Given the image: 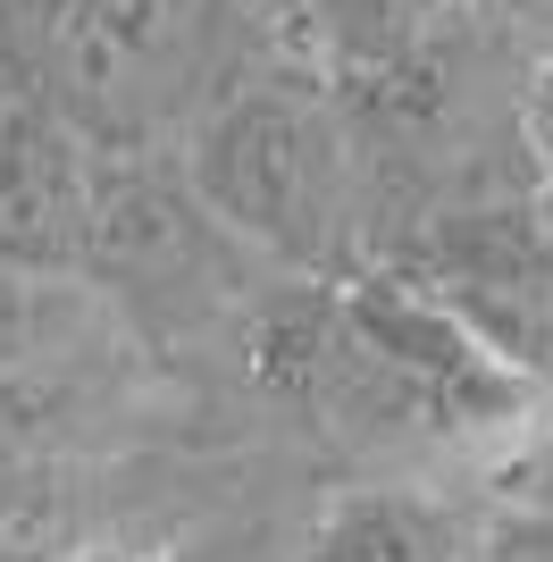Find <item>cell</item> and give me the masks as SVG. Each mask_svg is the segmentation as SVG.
<instances>
[{
  "label": "cell",
  "mask_w": 553,
  "mask_h": 562,
  "mask_svg": "<svg viewBox=\"0 0 553 562\" xmlns=\"http://www.w3.org/2000/svg\"><path fill=\"white\" fill-rule=\"evenodd\" d=\"M184 177L276 269L327 278L345 260V218H352L345 101L311 59L227 85L184 126Z\"/></svg>",
  "instance_id": "6da1fadb"
},
{
  "label": "cell",
  "mask_w": 553,
  "mask_h": 562,
  "mask_svg": "<svg viewBox=\"0 0 553 562\" xmlns=\"http://www.w3.org/2000/svg\"><path fill=\"white\" fill-rule=\"evenodd\" d=\"M235 25H260L244 0H43L34 76L101 151H151L193 126L235 76Z\"/></svg>",
  "instance_id": "7a4b0ae2"
},
{
  "label": "cell",
  "mask_w": 553,
  "mask_h": 562,
  "mask_svg": "<svg viewBox=\"0 0 553 562\" xmlns=\"http://www.w3.org/2000/svg\"><path fill=\"white\" fill-rule=\"evenodd\" d=\"M252 244L210 211L193 177H168L143 151H110L92 168L84 218V278L135 311V319H202L252 278Z\"/></svg>",
  "instance_id": "3957f363"
},
{
  "label": "cell",
  "mask_w": 553,
  "mask_h": 562,
  "mask_svg": "<svg viewBox=\"0 0 553 562\" xmlns=\"http://www.w3.org/2000/svg\"><path fill=\"white\" fill-rule=\"evenodd\" d=\"M336 303H345L352 336L411 386L419 412L437 428H504V420H529L537 412V378L520 361H504L411 269H361V278L336 285Z\"/></svg>",
  "instance_id": "277c9868"
},
{
  "label": "cell",
  "mask_w": 553,
  "mask_h": 562,
  "mask_svg": "<svg viewBox=\"0 0 553 562\" xmlns=\"http://www.w3.org/2000/svg\"><path fill=\"white\" fill-rule=\"evenodd\" d=\"M411 278L437 285L504 361H520L537 386H553V218H545V202L444 211L419 235Z\"/></svg>",
  "instance_id": "5b68a950"
},
{
  "label": "cell",
  "mask_w": 553,
  "mask_h": 562,
  "mask_svg": "<svg viewBox=\"0 0 553 562\" xmlns=\"http://www.w3.org/2000/svg\"><path fill=\"white\" fill-rule=\"evenodd\" d=\"M444 9H453V0H302V18L285 25V43H294V59H311L336 93H352L369 76L411 68L419 50L444 34Z\"/></svg>",
  "instance_id": "8992f818"
},
{
  "label": "cell",
  "mask_w": 553,
  "mask_h": 562,
  "mask_svg": "<svg viewBox=\"0 0 553 562\" xmlns=\"http://www.w3.org/2000/svg\"><path fill=\"white\" fill-rule=\"evenodd\" d=\"M110 328L101 285L76 269H9L0 260V378L34 361H68Z\"/></svg>",
  "instance_id": "52a82bcc"
},
{
  "label": "cell",
  "mask_w": 553,
  "mask_h": 562,
  "mask_svg": "<svg viewBox=\"0 0 553 562\" xmlns=\"http://www.w3.org/2000/svg\"><path fill=\"white\" fill-rule=\"evenodd\" d=\"M302 562H461V546H453L437 504L369 487V495H345V504L319 520V538H311Z\"/></svg>",
  "instance_id": "ba28073f"
},
{
  "label": "cell",
  "mask_w": 553,
  "mask_h": 562,
  "mask_svg": "<svg viewBox=\"0 0 553 562\" xmlns=\"http://www.w3.org/2000/svg\"><path fill=\"white\" fill-rule=\"evenodd\" d=\"M520 135H529V168H537V202L553 218V59L537 68L529 101H520Z\"/></svg>",
  "instance_id": "9c48e42d"
},
{
  "label": "cell",
  "mask_w": 553,
  "mask_h": 562,
  "mask_svg": "<svg viewBox=\"0 0 553 562\" xmlns=\"http://www.w3.org/2000/svg\"><path fill=\"white\" fill-rule=\"evenodd\" d=\"M34 18H43V0H0V50L18 43V34H34Z\"/></svg>",
  "instance_id": "30bf717a"
},
{
  "label": "cell",
  "mask_w": 553,
  "mask_h": 562,
  "mask_svg": "<svg viewBox=\"0 0 553 562\" xmlns=\"http://www.w3.org/2000/svg\"><path fill=\"white\" fill-rule=\"evenodd\" d=\"M244 9H252V18H260V25H276V34H285V25H294V18H302V0H244Z\"/></svg>",
  "instance_id": "8fae6325"
},
{
  "label": "cell",
  "mask_w": 553,
  "mask_h": 562,
  "mask_svg": "<svg viewBox=\"0 0 553 562\" xmlns=\"http://www.w3.org/2000/svg\"><path fill=\"white\" fill-rule=\"evenodd\" d=\"M478 9H504V18H553V0H478Z\"/></svg>",
  "instance_id": "7c38bea8"
},
{
  "label": "cell",
  "mask_w": 553,
  "mask_h": 562,
  "mask_svg": "<svg viewBox=\"0 0 553 562\" xmlns=\"http://www.w3.org/2000/svg\"><path fill=\"white\" fill-rule=\"evenodd\" d=\"M0 562H43V554H34V546H0Z\"/></svg>",
  "instance_id": "4fadbf2b"
}]
</instances>
